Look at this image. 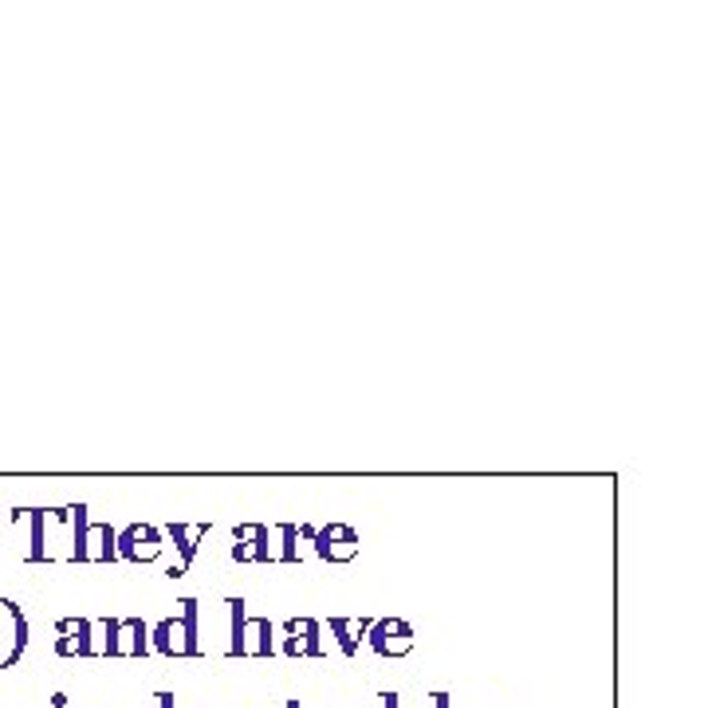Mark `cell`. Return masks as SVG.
I'll use <instances>...</instances> for the list:
<instances>
[{
  "label": "cell",
  "mask_w": 708,
  "mask_h": 708,
  "mask_svg": "<svg viewBox=\"0 0 708 708\" xmlns=\"http://www.w3.org/2000/svg\"><path fill=\"white\" fill-rule=\"evenodd\" d=\"M181 614H170L150 630V649L162 657H201L198 642V599H181Z\"/></svg>",
  "instance_id": "cell-1"
},
{
  "label": "cell",
  "mask_w": 708,
  "mask_h": 708,
  "mask_svg": "<svg viewBox=\"0 0 708 708\" xmlns=\"http://www.w3.org/2000/svg\"><path fill=\"white\" fill-rule=\"evenodd\" d=\"M229 614H233V642H229V657H276V626L268 619H249V602L229 599Z\"/></svg>",
  "instance_id": "cell-2"
},
{
  "label": "cell",
  "mask_w": 708,
  "mask_h": 708,
  "mask_svg": "<svg viewBox=\"0 0 708 708\" xmlns=\"http://www.w3.org/2000/svg\"><path fill=\"white\" fill-rule=\"evenodd\" d=\"M103 654L107 657H146L150 649V626L142 619H103Z\"/></svg>",
  "instance_id": "cell-3"
},
{
  "label": "cell",
  "mask_w": 708,
  "mask_h": 708,
  "mask_svg": "<svg viewBox=\"0 0 708 708\" xmlns=\"http://www.w3.org/2000/svg\"><path fill=\"white\" fill-rule=\"evenodd\" d=\"M115 551L118 559H126V563H158L166 551V536L162 528H154V524H130V528H123L115 536Z\"/></svg>",
  "instance_id": "cell-4"
},
{
  "label": "cell",
  "mask_w": 708,
  "mask_h": 708,
  "mask_svg": "<svg viewBox=\"0 0 708 708\" xmlns=\"http://www.w3.org/2000/svg\"><path fill=\"white\" fill-rule=\"evenodd\" d=\"M311 543H315V556L331 567L355 563L359 551H362V536L350 528V524H327V528H315Z\"/></svg>",
  "instance_id": "cell-5"
},
{
  "label": "cell",
  "mask_w": 708,
  "mask_h": 708,
  "mask_svg": "<svg viewBox=\"0 0 708 708\" xmlns=\"http://www.w3.org/2000/svg\"><path fill=\"white\" fill-rule=\"evenodd\" d=\"M367 646L374 649L378 657H385V662H394V657L413 654L418 637H413V626L405 619H378L370 622L367 630Z\"/></svg>",
  "instance_id": "cell-6"
},
{
  "label": "cell",
  "mask_w": 708,
  "mask_h": 708,
  "mask_svg": "<svg viewBox=\"0 0 708 708\" xmlns=\"http://www.w3.org/2000/svg\"><path fill=\"white\" fill-rule=\"evenodd\" d=\"M324 626L315 619H287L279 654L284 657H324Z\"/></svg>",
  "instance_id": "cell-7"
},
{
  "label": "cell",
  "mask_w": 708,
  "mask_h": 708,
  "mask_svg": "<svg viewBox=\"0 0 708 708\" xmlns=\"http://www.w3.org/2000/svg\"><path fill=\"white\" fill-rule=\"evenodd\" d=\"M233 559L236 563H272V531L268 524H236L233 528Z\"/></svg>",
  "instance_id": "cell-8"
},
{
  "label": "cell",
  "mask_w": 708,
  "mask_h": 708,
  "mask_svg": "<svg viewBox=\"0 0 708 708\" xmlns=\"http://www.w3.org/2000/svg\"><path fill=\"white\" fill-rule=\"evenodd\" d=\"M55 654L60 657H95V622L91 619H60L55 622Z\"/></svg>",
  "instance_id": "cell-9"
},
{
  "label": "cell",
  "mask_w": 708,
  "mask_h": 708,
  "mask_svg": "<svg viewBox=\"0 0 708 708\" xmlns=\"http://www.w3.org/2000/svg\"><path fill=\"white\" fill-rule=\"evenodd\" d=\"M115 536H118V531L110 528V524H91L87 520V536H83L80 563H115V559H118Z\"/></svg>",
  "instance_id": "cell-10"
},
{
  "label": "cell",
  "mask_w": 708,
  "mask_h": 708,
  "mask_svg": "<svg viewBox=\"0 0 708 708\" xmlns=\"http://www.w3.org/2000/svg\"><path fill=\"white\" fill-rule=\"evenodd\" d=\"M209 536V524H170V539H173V547H178V556H181V571H189L193 567V559H198V547H201V539Z\"/></svg>",
  "instance_id": "cell-11"
},
{
  "label": "cell",
  "mask_w": 708,
  "mask_h": 708,
  "mask_svg": "<svg viewBox=\"0 0 708 708\" xmlns=\"http://www.w3.org/2000/svg\"><path fill=\"white\" fill-rule=\"evenodd\" d=\"M370 622H374V619H342V614H339V619L327 622V626H331V637L339 642L342 657L359 654V646H362V637H367Z\"/></svg>",
  "instance_id": "cell-12"
},
{
  "label": "cell",
  "mask_w": 708,
  "mask_h": 708,
  "mask_svg": "<svg viewBox=\"0 0 708 708\" xmlns=\"http://www.w3.org/2000/svg\"><path fill=\"white\" fill-rule=\"evenodd\" d=\"M0 606L9 610V619H12V634H17V637H12V654L4 657V662H0V669H17V662H20V657H24V649H28V614H24V610H20L12 599H4V602H0Z\"/></svg>",
  "instance_id": "cell-13"
},
{
  "label": "cell",
  "mask_w": 708,
  "mask_h": 708,
  "mask_svg": "<svg viewBox=\"0 0 708 708\" xmlns=\"http://www.w3.org/2000/svg\"><path fill=\"white\" fill-rule=\"evenodd\" d=\"M28 520H32V547H28V563H52V556H47V543H44L47 511L44 508H28Z\"/></svg>",
  "instance_id": "cell-14"
},
{
  "label": "cell",
  "mask_w": 708,
  "mask_h": 708,
  "mask_svg": "<svg viewBox=\"0 0 708 708\" xmlns=\"http://www.w3.org/2000/svg\"><path fill=\"white\" fill-rule=\"evenodd\" d=\"M279 539H284V547H279V556H276V563H284V567H296L299 563V539H304V524H279Z\"/></svg>",
  "instance_id": "cell-15"
},
{
  "label": "cell",
  "mask_w": 708,
  "mask_h": 708,
  "mask_svg": "<svg viewBox=\"0 0 708 708\" xmlns=\"http://www.w3.org/2000/svg\"><path fill=\"white\" fill-rule=\"evenodd\" d=\"M433 708H453L448 705V693H433Z\"/></svg>",
  "instance_id": "cell-16"
},
{
  "label": "cell",
  "mask_w": 708,
  "mask_h": 708,
  "mask_svg": "<svg viewBox=\"0 0 708 708\" xmlns=\"http://www.w3.org/2000/svg\"><path fill=\"white\" fill-rule=\"evenodd\" d=\"M378 700H382V708H398V693H382Z\"/></svg>",
  "instance_id": "cell-17"
},
{
  "label": "cell",
  "mask_w": 708,
  "mask_h": 708,
  "mask_svg": "<svg viewBox=\"0 0 708 708\" xmlns=\"http://www.w3.org/2000/svg\"><path fill=\"white\" fill-rule=\"evenodd\" d=\"M158 708H173V693H158Z\"/></svg>",
  "instance_id": "cell-18"
},
{
  "label": "cell",
  "mask_w": 708,
  "mask_h": 708,
  "mask_svg": "<svg viewBox=\"0 0 708 708\" xmlns=\"http://www.w3.org/2000/svg\"><path fill=\"white\" fill-rule=\"evenodd\" d=\"M287 708H304V705H299V700H287Z\"/></svg>",
  "instance_id": "cell-19"
}]
</instances>
